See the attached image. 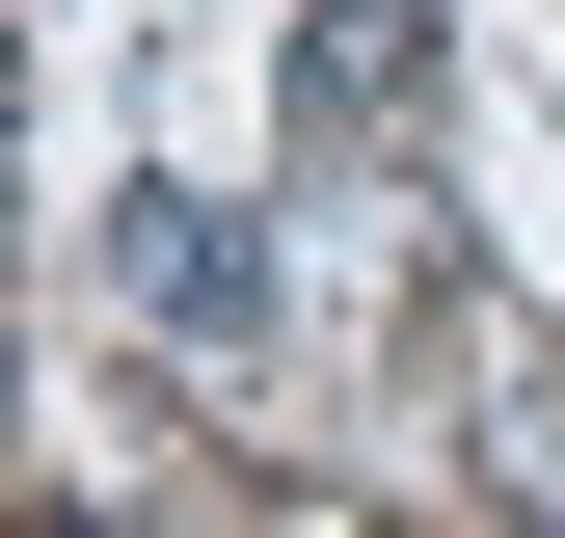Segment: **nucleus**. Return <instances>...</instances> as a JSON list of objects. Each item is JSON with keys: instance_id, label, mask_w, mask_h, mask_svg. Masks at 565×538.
I'll list each match as a JSON object with an SVG mask.
<instances>
[{"instance_id": "obj_3", "label": "nucleus", "mask_w": 565, "mask_h": 538, "mask_svg": "<svg viewBox=\"0 0 565 538\" xmlns=\"http://www.w3.org/2000/svg\"><path fill=\"white\" fill-rule=\"evenodd\" d=\"M431 108V0H323L297 28V134H404Z\"/></svg>"}, {"instance_id": "obj_1", "label": "nucleus", "mask_w": 565, "mask_h": 538, "mask_svg": "<svg viewBox=\"0 0 565 538\" xmlns=\"http://www.w3.org/2000/svg\"><path fill=\"white\" fill-rule=\"evenodd\" d=\"M458 431H484V512L565 538V323L539 297H458Z\"/></svg>"}, {"instance_id": "obj_2", "label": "nucleus", "mask_w": 565, "mask_h": 538, "mask_svg": "<svg viewBox=\"0 0 565 538\" xmlns=\"http://www.w3.org/2000/svg\"><path fill=\"white\" fill-rule=\"evenodd\" d=\"M108 297L162 323V351H269V243L216 216V189H135V216H108Z\"/></svg>"}]
</instances>
